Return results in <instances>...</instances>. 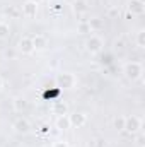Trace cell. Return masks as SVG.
Returning <instances> with one entry per match:
<instances>
[{
	"instance_id": "1",
	"label": "cell",
	"mask_w": 145,
	"mask_h": 147,
	"mask_svg": "<svg viewBox=\"0 0 145 147\" xmlns=\"http://www.w3.org/2000/svg\"><path fill=\"white\" fill-rule=\"evenodd\" d=\"M123 72H125V75H126L128 80L133 82V80H138V79L142 77L144 67H142V63H138V62H128V63L125 65Z\"/></svg>"
},
{
	"instance_id": "2",
	"label": "cell",
	"mask_w": 145,
	"mask_h": 147,
	"mask_svg": "<svg viewBox=\"0 0 145 147\" xmlns=\"http://www.w3.org/2000/svg\"><path fill=\"white\" fill-rule=\"evenodd\" d=\"M140 128H142V120L138 116H135V115L125 116V130L123 132H126L130 135H135V134L140 132Z\"/></svg>"
},
{
	"instance_id": "3",
	"label": "cell",
	"mask_w": 145,
	"mask_h": 147,
	"mask_svg": "<svg viewBox=\"0 0 145 147\" xmlns=\"http://www.w3.org/2000/svg\"><path fill=\"white\" fill-rule=\"evenodd\" d=\"M75 82H77V79L70 72H63V74H58L56 75V84L62 89H72L73 86H75Z\"/></svg>"
},
{
	"instance_id": "4",
	"label": "cell",
	"mask_w": 145,
	"mask_h": 147,
	"mask_svg": "<svg viewBox=\"0 0 145 147\" xmlns=\"http://www.w3.org/2000/svg\"><path fill=\"white\" fill-rule=\"evenodd\" d=\"M103 46H104V41H103L99 36H96V34H92V36L87 39V43H85V48H87V51H89L91 55L101 53Z\"/></svg>"
},
{
	"instance_id": "5",
	"label": "cell",
	"mask_w": 145,
	"mask_h": 147,
	"mask_svg": "<svg viewBox=\"0 0 145 147\" xmlns=\"http://www.w3.org/2000/svg\"><path fill=\"white\" fill-rule=\"evenodd\" d=\"M68 118H70V125L75 127V128H82V127L87 123V115L82 113V111H75V113H72Z\"/></svg>"
},
{
	"instance_id": "6",
	"label": "cell",
	"mask_w": 145,
	"mask_h": 147,
	"mask_svg": "<svg viewBox=\"0 0 145 147\" xmlns=\"http://www.w3.org/2000/svg\"><path fill=\"white\" fill-rule=\"evenodd\" d=\"M19 51L22 53V55H33L36 50H34V46H33V39L28 36L21 38V41H19Z\"/></svg>"
},
{
	"instance_id": "7",
	"label": "cell",
	"mask_w": 145,
	"mask_h": 147,
	"mask_svg": "<svg viewBox=\"0 0 145 147\" xmlns=\"http://www.w3.org/2000/svg\"><path fill=\"white\" fill-rule=\"evenodd\" d=\"M12 127H14V130L17 132V134H28L29 130H31V123L26 120V118H15L14 120V123H12Z\"/></svg>"
},
{
	"instance_id": "8",
	"label": "cell",
	"mask_w": 145,
	"mask_h": 147,
	"mask_svg": "<svg viewBox=\"0 0 145 147\" xmlns=\"http://www.w3.org/2000/svg\"><path fill=\"white\" fill-rule=\"evenodd\" d=\"M128 12L132 16H142L145 12V2H142V0H130L128 2Z\"/></svg>"
},
{
	"instance_id": "9",
	"label": "cell",
	"mask_w": 145,
	"mask_h": 147,
	"mask_svg": "<svg viewBox=\"0 0 145 147\" xmlns=\"http://www.w3.org/2000/svg\"><path fill=\"white\" fill-rule=\"evenodd\" d=\"M36 14H38V3L28 0V2L22 5V16L28 17V19H33V17H36Z\"/></svg>"
},
{
	"instance_id": "10",
	"label": "cell",
	"mask_w": 145,
	"mask_h": 147,
	"mask_svg": "<svg viewBox=\"0 0 145 147\" xmlns=\"http://www.w3.org/2000/svg\"><path fill=\"white\" fill-rule=\"evenodd\" d=\"M55 127L58 128V130H68L72 125H70V118H68V115H60V116H56V121H55Z\"/></svg>"
},
{
	"instance_id": "11",
	"label": "cell",
	"mask_w": 145,
	"mask_h": 147,
	"mask_svg": "<svg viewBox=\"0 0 145 147\" xmlns=\"http://www.w3.org/2000/svg\"><path fill=\"white\" fill-rule=\"evenodd\" d=\"M31 39H33L34 50H44V48L48 46V39H46L44 34H36V36H33Z\"/></svg>"
},
{
	"instance_id": "12",
	"label": "cell",
	"mask_w": 145,
	"mask_h": 147,
	"mask_svg": "<svg viewBox=\"0 0 145 147\" xmlns=\"http://www.w3.org/2000/svg\"><path fill=\"white\" fill-rule=\"evenodd\" d=\"M51 110H53V113H55L56 116H60V115H67V110H68V108H67V105H65L63 101H56Z\"/></svg>"
},
{
	"instance_id": "13",
	"label": "cell",
	"mask_w": 145,
	"mask_h": 147,
	"mask_svg": "<svg viewBox=\"0 0 145 147\" xmlns=\"http://www.w3.org/2000/svg\"><path fill=\"white\" fill-rule=\"evenodd\" d=\"M87 24H89L91 31H99V29H103V21H101L99 17H94V19H91Z\"/></svg>"
},
{
	"instance_id": "14",
	"label": "cell",
	"mask_w": 145,
	"mask_h": 147,
	"mask_svg": "<svg viewBox=\"0 0 145 147\" xmlns=\"http://www.w3.org/2000/svg\"><path fill=\"white\" fill-rule=\"evenodd\" d=\"M28 108V101L26 99H22V98H15L14 99V110L15 111H22Z\"/></svg>"
},
{
	"instance_id": "15",
	"label": "cell",
	"mask_w": 145,
	"mask_h": 147,
	"mask_svg": "<svg viewBox=\"0 0 145 147\" xmlns=\"http://www.w3.org/2000/svg\"><path fill=\"white\" fill-rule=\"evenodd\" d=\"M10 36V28L7 22H0V39H7Z\"/></svg>"
},
{
	"instance_id": "16",
	"label": "cell",
	"mask_w": 145,
	"mask_h": 147,
	"mask_svg": "<svg viewBox=\"0 0 145 147\" xmlns=\"http://www.w3.org/2000/svg\"><path fill=\"white\" fill-rule=\"evenodd\" d=\"M114 128L118 132H123L125 130V116H116L114 118Z\"/></svg>"
},
{
	"instance_id": "17",
	"label": "cell",
	"mask_w": 145,
	"mask_h": 147,
	"mask_svg": "<svg viewBox=\"0 0 145 147\" xmlns=\"http://www.w3.org/2000/svg\"><path fill=\"white\" fill-rule=\"evenodd\" d=\"M137 45H138V48H145V31L144 29H140L137 33Z\"/></svg>"
},
{
	"instance_id": "18",
	"label": "cell",
	"mask_w": 145,
	"mask_h": 147,
	"mask_svg": "<svg viewBox=\"0 0 145 147\" xmlns=\"http://www.w3.org/2000/svg\"><path fill=\"white\" fill-rule=\"evenodd\" d=\"M73 10H75V12H79V14H80V12H85V10H87L85 2H80V0H79V2H75V3H73Z\"/></svg>"
},
{
	"instance_id": "19",
	"label": "cell",
	"mask_w": 145,
	"mask_h": 147,
	"mask_svg": "<svg viewBox=\"0 0 145 147\" xmlns=\"http://www.w3.org/2000/svg\"><path fill=\"white\" fill-rule=\"evenodd\" d=\"M79 33L84 34V33H92V31H91V28H89L87 22H80V24H79Z\"/></svg>"
},
{
	"instance_id": "20",
	"label": "cell",
	"mask_w": 145,
	"mask_h": 147,
	"mask_svg": "<svg viewBox=\"0 0 145 147\" xmlns=\"http://www.w3.org/2000/svg\"><path fill=\"white\" fill-rule=\"evenodd\" d=\"M114 48L119 50V51L125 50V41H123V39H116V41H114Z\"/></svg>"
},
{
	"instance_id": "21",
	"label": "cell",
	"mask_w": 145,
	"mask_h": 147,
	"mask_svg": "<svg viewBox=\"0 0 145 147\" xmlns=\"http://www.w3.org/2000/svg\"><path fill=\"white\" fill-rule=\"evenodd\" d=\"M51 147H68V144H67L65 140H56V142H53Z\"/></svg>"
},
{
	"instance_id": "22",
	"label": "cell",
	"mask_w": 145,
	"mask_h": 147,
	"mask_svg": "<svg viewBox=\"0 0 145 147\" xmlns=\"http://www.w3.org/2000/svg\"><path fill=\"white\" fill-rule=\"evenodd\" d=\"M144 140H145V135H144V134H138V135H137V144H138V146L142 147V146L145 144Z\"/></svg>"
},
{
	"instance_id": "23",
	"label": "cell",
	"mask_w": 145,
	"mask_h": 147,
	"mask_svg": "<svg viewBox=\"0 0 145 147\" xmlns=\"http://www.w3.org/2000/svg\"><path fill=\"white\" fill-rule=\"evenodd\" d=\"M109 14H111V16H116L118 12H116V9H111V10H109Z\"/></svg>"
},
{
	"instance_id": "24",
	"label": "cell",
	"mask_w": 145,
	"mask_h": 147,
	"mask_svg": "<svg viewBox=\"0 0 145 147\" xmlns=\"http://www.w3.org/2000/svg\"><path fill=\"white\" fill-rule=\"evenodd\" d=\"M2 87H3V79L0 77V91H2Z\"/></svg>"
},
{
	"instance_id": "25",
	"label": "cell",
	"mask_w": 145,
	"mask_h": 147,
	"mask_svg": "<svg viewBox=\"0 0 145 147\" xmlns=\"http://www.w3.org/2000/svg\"><path fill=\"white\" fill-rule=\"evenodd\" d=\"M31 2H36V3H39V2H41V0H31Z\"/></svg>"
}]
</instances>
